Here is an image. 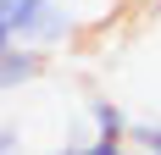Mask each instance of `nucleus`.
I'll return each instance as SVG.
<instances>
[{"label": "nucleus", "mask_w": 161, "mask_h": 155, "mask_svg": "<svg viewBox=\"0 0 161 155\" xmlns=\"http://www.w3.org/2000/svg\"><path fill=\"white\" fill-rule=\"evenodd\" d=\"M39 6H45V0H0V28L11 33V39H22L28 22L39 17Z\"/></svg>", "instance_id": "7ed1b4c3"}, {"label": "nucleus", "mask_w": 161, "mask_h": 155, "mask_svg": "<svg viewBox=\"0 0 161 155\" xmlns=\"http://www.w3.org/2000/svg\"><path fill=\"white\" fill-rule=\"evenodd\" d=\"M6 45H11V33H6V28H0V50H6Z\"/></svg>", "instance_id": "423d86ee"}, {"label": "nucleus", "mask_w": 161, "mask_h": 155, "mask_svg": "<svg viewBox=\"0 0 161 155\" xmlns=\"http://www.w3.org/2000/svg\"><path fill=\"white\" fill-rule=\"evenodd\" d=\"M45 72H50V50H39V45H22V39H11V45L0 50V94L28 89V83H39Z\"/></svg>", "instance_id": "f03ea898"}, {"label": "nucleus", "mask_w": 161, "mask_h": 155, "mask_svg": "<svg viewBox=\"0 0 161 155\" xmlns=\"http://www.w3.org/2000/svg\"><path fill=\"white\" fill-rule=\"evenodd\" d=\"M128 139L145 144V150H161V116L156 122H128Z\"/></svg>", "instance_id": "20e7f679"}, {"label": "nucleus", "mask_w": 161, "mask_h": 155, "mask_svg": "<svg viewBox=\"0 0 161 155\" xmlns=\"http://www.w3.org/2000/svg\"><path fill=\"white\" fill-rule=\"evenodd\" d=\"M89 127H95V139L83 144L89 155H117L122 139H128V105L111 100V94H95L89 100Z\"/></svg>", "instance_id": "f257e3e1"}, {"label": "nucleus", "mask_w": 161, "mask_h": 155, "mask_svg": "<svg viewBox=\"0 0 161 155\" xmlns=\"http://www.w3.org/2000/svg\"><path fill=\"white\" fill-rule=\"evenodd\" d=\"M0 150H17V122L0 111Z\"/></svg>", "instance_id": "39448f33"}]
</instances>
